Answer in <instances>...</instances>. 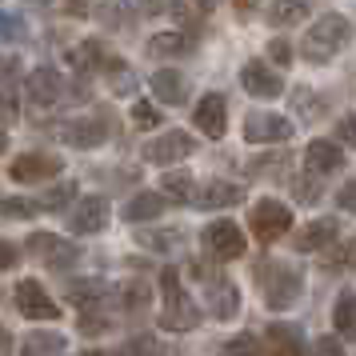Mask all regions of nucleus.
<instances>
[{
    "label": "nucleus",
    "instance_id": "f257e3e1",
    "mask_svg": "<svg viewBox=\"0 0 356 356\" xmlns=\"http://www.w3.org/2000/svg\"><path fill=\"white\" fill-rule=\"evenodd\" d=\"M257 280L260 289H264V305L273 308V312H284L300 300V292H305V273L296 268V264H284V260H257Z\"/></svg>",
    "mask_w": 356,
    "mask_h": 356
},
{
    "label": "nucleus",
    "instance_id": "f03ea898",
    "mask_svg": "<svg viewBox=\"0 0 356 356\" xmlns=\"http://www.w3.org/2000/svg\"><path fill=\"white\" fill-rule=\"evenodd\" d=\"M348 36H353L348 17L324 13V17H316V24L308 29L305 40H300V52H305V60H312V65H328V60L348 44Z\"/></svg>",
    "mask_w": 356,
    "mask_h": 356
},
{
    "label": "nucleus",
    "instance_id": "7ed1b4c3",
    "mask_svg": "<svg viewBox=\"0 0 356 356\" xmlns=\"http://www.w3.org/2000/svg\"><path fill=\"white\" fill-rule=\"evenodd\" d=\"M161 289H164V312H161V324L168 332H193L200 324V308L188 292L180 289V273L177 268H161Z\"/></svg>",
    "mask_w": 356,
    "mask_h": 356
},
{
    "label": "nucleus",
    "instance_id": "20e7f679",
    "mask_svg": "<svg viewBox=\"0 0 356 356\" xmlns=\"http://www.w3.org/2000/svg\"><path fill=\"white\" fill-rule=\"evenodd\" d=\"M193 276L204 280V308H209L216 321H232L241 312V292H236V284L228 276L212 273L209 264H193Z\"/></svg>",
    "mask_w": 356,
    "mask_h": 356
},
{
    "label": "nucleus",
    "instance_id": "39448f33",
    "mask_svg": "<svg viewBox=\"0 0 356 356\" xmlns=\"http://www.w3.org/2000/svg\"><path fill=\"white\" fill-rule=\"evenodd\" d=\"M292 232V209L284 200H273V196H264L252 204V236L260 244H276L284 241Z\"/></svg>",
    "mask_w": 356,
    "mask_h": 356
},
{
    "label": "nucleus",
    "instance_id": "423d86ee",
    "mask_svg": "<svg viewBox=\"0 0 356 356\" xmlns=\"http://www.w3.org/2000/svg\"><path fill=\"white\" fill-rule=\"evenodd\" d=\"M200 241H204V252H209L212 260H241L244 248H248L244 228L236 225V220H212Z\"/></svg>",
    "mask_w": 356,
    "mask_h": 356
},
{
    "label": "nucleus",
    "instance_id": "0eeeda50",
    "mask_svg": "<svg viewBox=\"0 0 356 356\" xmlns=\"http://www.w3.org/2000/svg\"><path fill=\"white\" fill-rule=\"evenodd\" d=\"M60 156L56 152H20L17 161L8 164V177L17 184H44V180L60 177Z\"/></svg>",
    "mask_w": 356,
    "mask_h": 356
},
{
    "label": "nucleus",
    "instance_id": "6e6552de",
    "mask_svg": "<svg viewBox=\"0 0 356 356\" xmlns=\"http://www.w3.org/2000/svg\"><path fill=\"white\" fill-rule=\"evenodd\" d=\"M292 120L280 113H248L244 116V140L248 145H289Z\"/></svg>",
    "mask_w": 356,
    "mask_h": 356
},
{
    "label": "nucleus",
    "instance_id": "1a4fd4ad",
    "mask_svg": "<svg viewBox=\"0 0 356 356\" xmlns=\"http://www.w3.org/2000/svg\"><path fill=\"white\" fill-rule=\"evenodd\" d=\"M193 152H196V140L188 132H161V136H152L140 148V161L145 164H177L184 156H193Z\"/></svg>",
    "mask_w": 356,
    "mask_h": 356
},
{
    "label": "nucleus",
    "instance_id": "9d476101",
    "mask_svg": "<svg viewBox=\"0 0 356 356\" xmlns=\"http://www.w3.org/2000/svg\"><path fill=\"white\" fill-rule=\"evenodd\" d=\"M13 292H17L20 316H29V321H60V305L44 292L40 280H20Z\"/></svg>",
    "mask_w": 356,
    "mask_h": 356
},
{
    "label": "nucleus",
    "instance_id": "9b49d317",
    "mask_svg": "<svg viewBox=\"0 0 356 356\" xmlns=\"http://www.w3.org/2000/svg\"><path fill=\"white\" fill-rule=\"evenodd\" d=\"M56 136L72 148H100L108 140V129H104V120H97V116H76V120H60L56 124Z\"/></svg>",
    "mask_w": 356,
    "mask_h": 356
},
{
    "label": "nucleus",
    "instance_id": "f8f14e48",
    "mask_svg": "<svg viewBox=\"0 0 356 356\" xmlns=\"http://www.w3.org/2000/svg\"><path fill=\"white\" fill-rule=\"evenodd\" d=\"M241 84H244V92H252L257 100H273L284 92V76L273 65H264V60H248L241 68Z\"/></svg>",
    "mask_w": 356,
    "mask_h": 356
},
{
    "label": "nucleus",
    "instance_id": "ddd939ff",
    "mask_svg": "<svg viewBox=\"0 0 356 356\" xmlns=\"http://www.w3.org/2000/svg\"><path fill=\"white\" fill-rule=\"evenodd\" d=\"M193 120H196V129L204 132V136L220 140L225 129H228V104H225V97H220V92H204V97L196 100Z\"/></svg>",
    "mask_w": 356,
    "mask_h": 356
},
{
    "label": "nucleus",
    "instance_id": "4468645a",
    "mask_svg": "<svg viewBox=\"0 0 356 356\" xmlns=\"http://www.w3.org/2000/svg\"><path fill=\"white\" fill-rule=\"evenodd\" d=\"M24 92H29V100H33V104L49 108V104H56V100H60L65 81H60V72H56V68L40 65V68H33V72L24 76Z\"/></svg>",
    "mask_w": 356,
    "mask_h": 356
},
{
    "label": "nucleus",
    "instance_id": "2eb2a0df",
    "mask_svg": "<svg viewBox=\"0 0 356 356\" xmlns=\"http://www.w3.org/2000/svg\"><path fill=\"white\" fill-rule=\"evenodd\" d=\"M68 228H72V232H81V236L104 232V228H108V200H104V196H84L81 204L72 209Z\"/></svg>",
    "mask_w": 356,
    "mask_h": 356
},
{
    "label": "nucleus",
    "instance_id": "dca6fc26",
    "mask_svg": "<svg viewBox=\"0 0 356 356\" xmlns=\"http://www.w3.org/2000/svg\"><path fill=\"white\" fill-rule=\"evenodd\" d=\"M337 241V220L332 216H321V220H308L292 232V248L296 252H321Z\"/></svg>",
    "mask_w": 356,
    "mask_h": 356
},
{
    "label": "nucleus",
    "instance_id": "f3484780",
    "mask_svg": "<svg viewBox=\"0 0 356 356\" xmlns=\"http://www.w3.org/2000/svg\"><path fill=\"white\" fill-rule=\"evenodd\" d=\"M148 84H152V97L164 100V104H172V108L188 104V76L180 68H156Z\"/></svg>",
    "mask_w": 356,
    "mask_h": 356
},
{
    "label": "nucleus",
    "instance_id": "a211bd4d",
    "mask_svg": "<svg viewBox=\"0 0 356 356\" xmlns=\"http://www.w3.org/2000/svg\"><path fill=\"white\" fill-rule=\"evenodd\" d=\"M305 161H308V172L316 177H332L344 168V145L340 140H312L305 148Z\"/></svg>",
    "mask_w": 356,
    "mask_h": 356
},
{
    "label": "nucleus",
    "instance_id": "6ab92c4d",
    "mask_svg": "<svg viewBox=\"0 0 356 356\" xmlns=\"http://www.w3.org/2000/svg\"><path fill=\"white\" fill-rule=\"evenodd\" d=\"M244 200V188L241 184H232V180H209L200 196H196V204L200 209H232V204H241Z\"/></svg>",
    "mask_w": 356,
    "mask_h": 356
},
{
    "label": "nucleus",
    "instance_id": "aec40b11",
    "mask_svg": "<svg viewBox=\"0 0 356 356\" xmlns=\"http://www.w3.org/2000/svg\"><path fill=\"white\" fill-rule=\"evenodd\" d=\"M308 0H273L268 8H264V20L273 24V29H292V24H305L308 20Z\"/></svg>",
    "mask_w": 356,
    "mask_h": 356
},
{
    "label": "nucleus",
    "instance_id": "412c9836",
    "mask_svg": "<svg viewBox=\"0 0 356 356\" xmlns=\"http://www.w3.org/2000/svg\"><path fill=\"white\" fill-rule=\"evenodd\" d=\"M104 296H108V284H104L100 276H81V280H68L65 284V300L68 305L88 308V305H100Z\"/></svg>",
    "mask_w": 356,
    "mask_h": 356
},
{
    "label": "nucleus",
    "instance_id": "4be33fe9",
    "mask_svg": "<svg viewBox=\"0 0 356 356\" xmlns=\"http://www.w3.org/2000/svg\"><path fill=\"white\" fill-rule=\"evenodd\" d=\"M97 20L104 24V29H113V33H129L132 24H136V13H132L129 0H100Z\"/></svg>",
    "mask_w": 356,
    "mask_h": 356
},
{
    "label": "nucleus",
    "instance_id": "5701e85b",
    "mask_svg": "<svg viewBox=\"0 0 356 356\" xmlns=\"http://www.w3.org/2000/svg\"><path fill=\"white\" fill-rule=\"evenodd\" d=\"M136 241L145 244V248H152V252H161V257H172V252H180L184 248V232L180 228H136Z\"/></svg>",
    "mask_w": 356,
    "mask_h": 356
},
{
    "label": "nucleus",
    "instance_id": "b1692460",
    "mask_svg": "<svg viewBox=\"0 0 356 356\" xmlns=\"http://www.w3.org/2000/svg\"><path fill=\"white\" fill-rule=\"evenodd\" d=\"M20 353L24 356H60L65 353V337L49 332V328H33L29 337L20 340Z\"/></svg>",
    "mask_w": 356,
    "mask_h": 356
},
{
    "label": "nucleus",
    "instance_id": "393cba45",
    "mask_svg": "<svg viewBox=\"0 0 356 356\" xmlns=\"http://www.w3.org/2000/svg\"><path fill=\"white\" fill-rule=\"evenodd\" d=\"M188 49H193V40H188L184 33H156L145 44V52L152 56V60H172V56H184Z\"/></svg>",
    "mask_w": 356,
    "mask_h": 356
},
{
    "label": "nucleus",
    "instance_id": "a878e982",
    "mask_svg": "<svg viewBox=\"0 0 356 356\" xmlns=\"http://www.w3.org/2000/svg\"><path fill=\"white\" fill-rule=\"evenodd\" d=\"M161 212H164V193L161 196L156 193H136L129 204H124V220H129V225H145V220H156Z\"/></svg>",
    "mask_w": 356,
    "mask_h": 356
},
{
    "label": "nucleus",
    "instance_id": "bb28decb",
    "mask_svg": "<svg viewBox=\"0 0 356 356\" xmlns=\"http://www.w3.org/2000/svg\"><path fill=\"white\" fill-rule=\"evenodd\" d=\"M332 324H337V337H356V292H340L337 296Z\"/></svg>",
    "mask_w": 356,
    "mask_h": 356
},
{
    "label": "nucleus",
    "instance_id": "cd10ccee",
    "mask_svg": "<svg viewBox=\"0 0 356 356\" xmlns=\"http://www.w3.org/2000/svg\"><path fill=\"white\" fill-rule=\"evenodd\" d=\"M68 65L81 68V72H92L97 65H108V60H104V49H100L97 40H84L76 49H68Z\"/></svg>",
    "mask_w": 356,
    "mask_h": 356
},
{
    "label": "nucleus",
    "instance_id": "c85d7f7f",
    "mask_svg": "<svg viewBox=\"0 0 356 356\" xmlns=\"http://www.w3.org/2000/svg\"><path fill=\"white\" fill-rule=\"evenodd\" d=\"M40 200H29V196H0V216H8V220H33L40 216Z\"/></svg>",
    "mask_w": 356,
    "mask_h": 356
},
{
    "label": "nucleus",
    "instance_id": "c756f323",
    "mask_svg": "<svg viewBox=\"0 0 356 356\" xmlns=\"http://www.w3.org/2000/svg\"><path fill=\"white\" fill-rule=\"evenodd\" d=\"M161 193L168 196V200H177V204H188V196H193V177H188V172H164Z\"/></svg>",
    "mask_w": 356,
    "mask_h": 356
},
{
    "label": "nucleus",
    "instance_id": "7c9ffc66",
    "mask_svg": "<svg viewBox=\"0 0 356 356\" xmlns=\"http://www.w3.org/2000/svg\"><path fill=\"white\" fill-rule=\"evenodd\" d=\"M321 180H324V177H316V172H305V177H292V196H296L300 204H316V200L324 196Z\"/></svg>",
    "mask_w": 356,
    "mask_h": 356
},
{
    "label": "nucleus",
    "instance_id": "2f4dec72",
    "mask_svg": "<svg viewBox=\"0 0 356 356\" xmlns=\"http://www.w3.org/2000/svg\"><path fill=\"white\" fill-rule=\"evenodd\" d=\"M76 260H84V252H81V244H72V241H60L56 248H52V257L44 260L52 273H65V268H72Z\"/></svg>",
    "mask_w": 356,
    "mask_h": 356
},
{
    "label": "nucleus",
    "instance_id": "473e14b6",
    "mask_svg": "<svg viewBox=\"0 0 356 356\" xmlns=\"http://www.w3.org/2000/svg\"><path fill=\"white\" fill-rule=\"evenodd\" d=\"M148 300H152V292H148L145 280H132V284L120 289V308H124V312H140Z\"/></svg>",
    "mask_w": 356,
    "mask_h": 356
},
{
    "label": "nucleus",
    "instance_id": "72a5a7b5",
    "mask_svg": "<svg viewBox=\"0 0 356 356\" xmlns=\"http://www.w3.org/2000/svg\"><path fill=\"white\" fill-rule=\"evenodd\" d=\"M76 328H81V337H100V332H108L113 328V316L108 312H92V308H84L81 312V321H76Z\"/></svg>",
    "mask_w": 356,
    "mask_h": 356
},
{
    "label": "nucleus",
    "instance_id": "f704fd0d",
    "mask_svg": "<svg viewBox=\"0 0 356 356\" xmlns=\"http://www.w3.org/2000/svg\"><path fill=\"white\" fill-rule=\"evenodd\" d=\"M113 356H164V344L156 337H132L129 344H120V353Z\"/></svg>",
    "mask_w": 356,
    "mask_h": 356
},
{
    "label": "nucleus",
    "instance_id": "c9c22d12",
    "mask_svg": "<svg viewBox=\"0 0 356 356\" xmlns=\"http://www.w3.org/2000/svg\"><path fill=\"white\" fill-rule=\"evenodd\" d=\"M56 244H60V236H52V232H33V236L24 241V252L33 260H49Z\"/></svg>",
    "mask_w": 356,
    "mask_h": 356
},
{
    "label": "nucleus",
    "instance_id": "e433bc0d",
    "mask_svg": "<svg viewBox=\"0 0 356 356\" xmlns=\"http://www.w3.org/2000/svg\"><path fill=\"white\" fill-rule=\"evenodd\" d=\"M72 196H76V184H68V180H65V184H52L49 193H44V200H40V209H44V212H60Z\"/></svg>",
    "mask_w": 356,
    "mask_h": 356
},
{
    "label": "nucleus",
    "instance_id": "4c0bfd02",
    "mask_svg": "<svg viewBox=\"0 0 356 356\" xmlns=\"http://www.w3.org/2000/svg\"><path fill=\"white\" fill-rule=\"evenodd\" d=\"M20 36H24V17H20V13H4V8H0V44L20 40Z\"/></svg>",
    "mask_w": 356,
    "mask_h": 356
},
{
    "label": "nucleus",
    "instance_id": "58836bf2",
    "mask_svg": "<svg viewBox=\"0 0 356 356\" xmlns=\"http://www.w3.org/2000/svg\"><path fill=\"white\" fill-rule=\"evenodd\" d=\"M225 356H260V340L257 337H232V340H225Z\"/></svg>",
    "mask_w": 356,
    "mask_h": 356
},
{
    "label": "nucleus",
    "instance_id": "ea45409f",
    "mask_svg": "<svg viewBox=\"0 0 356 356\" xmlns=\"http://www.w3.org/2000/svg\"><path fill=\"white\" fill-rule=\"evenodd\" d=\"M324 264H328V268H353V264H356V236H348L337 252H328Z\"/></svg>",
    "mask_w": 356,
    "mask_h": 356
},
{
    "label": "nucleus",
    "instance_id": "a19ab883",
    "mask_svg": "<svg viewBox=\"0 0 356 356\" xmlns=\"http://www.w3.org/2000/svg\"><path fill=\"white\" fill-rule=\"evenodd\" d=\"M132 124H140V129H156V124H161V108H152L148 100H136V104H132Z\"/></svg>",
    "mask_w": 356,
    "mask_h": 356
},
{
    "label": "nucleus",
    "instance_id": "79ce46f5",
    "mask_svg": "<svg viewBox=\"0 0 356 356\" xmlns=\"http://www.w3.org/2000/svg\"><path fill=\"white\" fill-rule=\"evenodd\" d=\"M308 356H344V344H340V337H316Z\"/></svg>",
    "mask_w": 356,
    "mask_h": 356
},
{
    "label": "nucleus",
    "instance_id": "37998d69",
    "mask_svg": "<svg viewBox=\"0 0 356 356\" xmlns=\"http://www.w3.org/2000/svg\"><path fill=\"white\" fill-rule=\"evenodd\" d=\"M268 60H273V65H280V68H289L292 44L284 40V36H273V40H268Z\"/></svg>",
    "mask_w": 356,
    "mask_h": 356
},
{
    "label": "nucleus",
    "instance_id": "c03bdc74",
    "mask_svg": "<svg viewBox=\"0 0 356 356\" xmlns=\"http://www.w3.org/2000/svg\"><path fill=\"white\" fill-rule=\"evenodd\" d=\"M140 13L148 17H168V13H180V0H136Z\"/></svg>",
    "mask_w": 356,
    "mask_h": 356
},
{
    "label": "nucleus",
    "instance_id": "a18cd8bd",
    "mask_svg": "<svg viewBox=\"0 0 356 356\" xmlns=\"http://www.w3.org/2000/svg\"><path fill=\"white\" fill-rule=\"evenodd\" d=\"M337 140L340 145H348V148H356V113H348V116H340L337 120Z\"/></svg>",
    "mask_w": 356,
    "mask_h": 356
},
{
    "label": "nucleus",
    "instance_id": "49530a36",
    "mask_svg": "<svg viewBox=\"0 0 356 356\" xmlns=\"http://www.w3.org/2000/svg\"><path fill=\"white\" fill-rule=\"evenodd\" d=\"M268 340H273V344H300V332H296L292 324H273V328H268Z\"/></svg>",
    "mask_w": 356,
    "mask_h": 356
},
{
    "label": "nucleus",
    "instance_id": "de8ad7c7",
    "mask_svg": "<svg viewBox=\"0 0 356 356\" xmlns=\"http://www.w3.org/2000/svg\"><path fill=\"white\" fill-rule=\"evenodd\" d=\"M17 116H20L17 100H13V97H8V92H4V88H0V129H8V124H13Z\"/></svg>",
    "mask_w": 356,
    "mask_h": 356
},
{
    "label": "nucleus",
    "instance_id": "09e8293b",
    "mask_svg": "<svg viewBox=\"0 0 356 356\" xmlns=\"http://www.w3.org/2000/svg\"><path fill=\"white\" fill-rule=\"evenodd\" d=\"M337 204H340L344 212H353V216H356V180H348V184L337 193Z\"/></svg>",
    "mask_w": 356,
    "mask_h": 356
},
{
    "label": "nucleus",
    "instance_id": "8fccbe9b",
    "mask_svg": "<svg viewBox=\"0 0 356 356\" xmlns=\"http://www.w3.org/2000/svg\"><path fill=\"white\" fill-rule=\"evenodd\" d=\"M17 72H20V60H17V56H0V84L17 81Z\"/></svg>",
    "mask_w": 356,
    "mask_h": 356
},
{
    "label": "nucleus",
    "instance_id": "3c124183",
    "mask_svg": "<svg viewBox=\"0 0 356 356\" xmlns=\"http://www.w3.org/2000/svg\"><path fill=\"white\" fill-rule=\"evenodd\" d=\"M17 260H20V248H17V244L0 241V273H4V268H13Z\"/></svg>",
    "mask_w": 356,
    "mask_h": 356
},
{
    "label": "nucleus",
    "instance_id": "603ef678",
    "mask_svg": "<svg viewBox=\"0 0 356 356\" xmlns=\"http://www.w3.org/2000/svg\"><path fill=\"white\" fill-rule=\"evenodd\" d=\"M308 100H312V92H308V88H296V108H300L305 116H316V113H312V104H308Z\"/></svg>",
    "mask_w": 356,
    "mask_h": 356
},
{
    "label": "nucleus",
    "instance_id": "864d4df0",
    "mask_svg": "<svg viewBox=\"0 0 356 356\" xmlns=\"http://www.w3.org/2000/svg\"><path fill=\"white\" fill-rule=\"evenodd\" d=\"M268 356H305V348H300V344H276Z\"/></svg>",
    "mask_w": 356,
    "mask_h": 356
},
{
    "label": "nucleus",
    "instance_id": "5fc2aeb1",
    "mask_svg": "<svg viewBox=\"0 0 356 356\" xmlns=\"http://www.w3.org/2000/svg\"><path fill=\"white\" fill-rule=\"evenodd\" d=\"M68 13L72 17H88V0H68Z\"/></svg>",
    "mask_w": 356,
    "mask_h": 356
},
{
    "label": "nucleus",
    "instance_id": "6e6d98bb",
    "mask_svg": "<svg viewBox=\"0 0 356 356\" xmlns=\"http://www.w3.org/2000/svg\"><path fill=\"white\" fill-rule=\"evenodd\" d=\"M8 348H13V337H8V328L0 324V356H8Z\"/></svg>",
    "mask_w": 356,
    "mask_h": 356
},
{
    "label": "nucleus",
    "instance_id": "4d7b16f0",
    "mask_svg": "<svg viewBox=\"0 0 356 356\" xmlns=\"http://www.w3.org/2000/svg\"><path fill=\"white\" fill-rule=\"evenodd\" d=\"M232 4H236V13H241V17H244V13H248V8H252L257 0H232Z\"/></svg>",
    "mask_w": 356,
    "mask_h": 356
},
{
    "label": "nucleus",
    "instance_id": "13d9d810",
    "mask_svg": "<svg viewBox=\"0 0 356 356\" xmlns=\"http://www.w3.org/2000/svg\"><path fill=\"white\" fill-rule=\"evenodd\" d=\"M196 4H200V8H216V4H220V0H196Z\"/></svg>",
    "mask_w": 356,
    "mask_h": 356
},
{
    "label": "nucleus",
    "instance_id": "bf43d9fd",
    "mask_svg": "<svg viewBox=\"0 0 356 356\" xmlns=\"http://www.w3.org/2000/svg\"><path fill=\"white\" fill-rule=\"evenodd\" d=\"M4 148H8V136H4V132H0V152H4Z\"/></svg>",
    "mask_w": 356,
    "mask_h": 356
},
{
    "label": "nucleus",
    "instance_id": "052dcab7",
    "mask_svg": "<svg viewBox=\"0 0 356 356\" xmlns=\"http://www.w3.org/2000/svg\"><path fill=\"white\" fill-rule=\"evenodd\" d=\"M81 356H108V353H97V348H92V353H81Z\"/></svg>",
    "mask_w": 356,
    "mask_h": 356
}]
</instances>
